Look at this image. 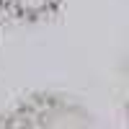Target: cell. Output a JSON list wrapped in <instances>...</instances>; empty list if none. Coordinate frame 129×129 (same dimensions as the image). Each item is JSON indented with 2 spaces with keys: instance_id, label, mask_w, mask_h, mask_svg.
Instances as JSON below:
<instances>
[{
  "instance_id": "obj_1",
  "label": "cell",
  "mask_w": 129,
  "mask_h": 129,
  "mask_svg": "<svg viewBox=\"0 0 129 129\" xmlns=\"http://www.w3.org/2000/svg\"><path fill=\"white\" fill-rule=\"evenodd\" d=\"M57 3L59 0H3V10H10L13 16L26 18V21H36L54 13Z\"/></svg>"
},
{
  "instance_id": "obj_2",
  "label": "cell",
  "mask_w": 129,
  "mask_h": 129,
  "mask_svg": "<svg viewBox=\"0 0 129 129\" xmlns=\"http://www.w3.org/2000/svg\"><path fill=\"white\" fill-rule=\"evenodd\" d=\"M0 13H3V0H0Z\"/></svg>"
}]
</instances>
